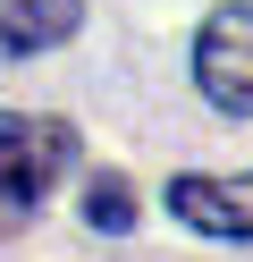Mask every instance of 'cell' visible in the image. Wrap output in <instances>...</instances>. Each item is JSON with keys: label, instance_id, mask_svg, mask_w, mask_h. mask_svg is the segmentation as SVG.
Instances as JSON below:
<instances>
[{"label": "cell", "instance_id": "obj_1", "mask_svg": "<svg viewBox=\"0 0 253 262\" xmlns=\"http://www.w3.org/2000/svg\"><path fill=\"white\" fill-rule=\"evenodd\" d=\"M194 76H202V93H211L219 110L253 119V0L202 17V34H194Z\"/></svg>", "mask_w": 253, "mask_h": 262}, {"label": "cell", "instance_id": "obj_2", "mask_svg": "<svg viewBox=\"0 0 253 262\" xmlns=\"http://www.w3.org/2000/svg\"><path fill=\"white\" fill-rule=\"evenodd\" d=\"M76 136L59 119H0V211H26L51 194V178L67 169Z\"/></svg>", "mask_w": 253, "mask_h": 262}, {"label": "cell", "instance_id": "obj_3", "mask_svg": "<svg viewBox=\"0 0 253 262\" xmlns=\"http://www.w3.org/2000/svg\"><path fill=\"white\" fill-rule=\"evenodd\" d=\"M169 211L202 237H253V169L245 178H177Z\"/></svg>", "mask_w": 253, "mask_h": 262}, {"label": "cell", "instance_id": "obj_4", "mask_svg": "<svg viewBox=\"0 0 253 262\" xmlns=\"http://www.w3.org/2000/svg\"><path fill=\"white\" fill-rule=\"evenodd\" d=\"M84 26V0H0V59H34Z\"/></svg>", "mask_w": 253, "mask_h": 262}, {"label": "cell", "instance_id": "obj_5", "mask_svg": "<svg viewBox=\"0 0 253 262\" xmlns=\"http://www.w3.org/2000/svg\"><path fill=\"white\" fill-rule=\"evenodd\" d=\"M84 220H93V228H127V220H135L127 178H93V194H84Z\"/></svg>", "mask_w": 253, "mask_h": 262}]
</instances>
